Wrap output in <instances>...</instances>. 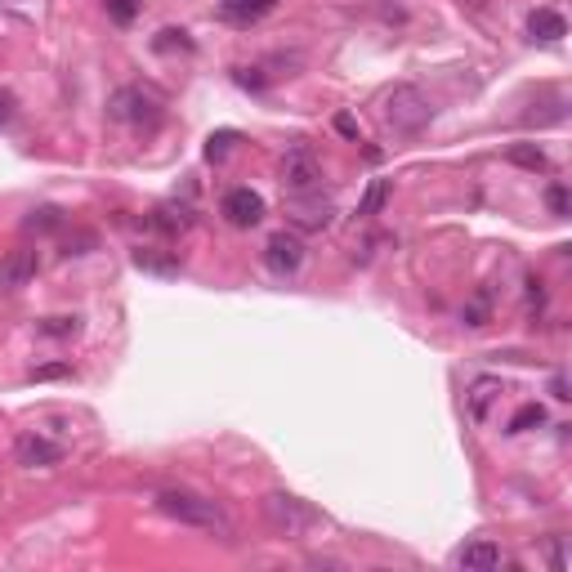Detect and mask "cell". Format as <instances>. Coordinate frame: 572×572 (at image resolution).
Returning a JSON list of instances; mask_svg holds the SVG:
<instances>
[{"label":"cell","mask_w":572,"mask_h":572,"mask_svg":"<svg viewBox=\"0 0 572 572\" xmlns=\"http://www.w3.org/2000/svg\"><path fill=\"white\" fill-rule=\"evenodd\" d=\"M157 510L166 519L184 523V528H197V532H215L219 541H233V523L228 514L219 510L211 497H197V492H184V488H170V492H157Z\"/></svg>","instance_id":"cell-1"},{"label":"cell","mask_w":572,"mask_h":572,"mask_svg":"<svg viewBox=\"0 0 572 572\" xmlns=\"http://www.w3.org/2000/svg\"><path fill=\"white\" fill-rule=\"evenodd\" d=\"M385 126L394 130V135H421V130L434 121V103L425 99V90H416V85H394V90L385 94Z\"/></svg>","instance_id":"cell-2"},{"label":"cell","mask_w":572,"mask_h":572,"mask_svg":"<svg viewBox=\"0 0 572 572\" xmlns=\"http://www.w3.org/2000/svg\"><path fill=\"white\" fill-rule=\"evenodd\" d=\"M108 117L126 121L135 130H157L161 126V94L143 90V85H121L108 99Z\"/></svg>","instance_id":"cell-3"},{"label":"cell","mask_w":572,"mask_h":572,"mask_svg":"<svg viewBox=\"0 0 572 572\" xmlns=\"http://www.w3.org/2000/svg\"><path fill=\"white\" fill-rule=\"evenodd\" d=\"M264 519H269L273 532H282V537H300V532L318 528V510H309L300 497H286V492H269L264 497Z\"/></svg>","instance_id":"cell-4"},{"label":"cell","mask_w":572,"mask_h":572,"mask_svg":"<svg viewBox=\"0 0 572 572\" xmlns=\"http://www.w3.org/2000/svg\"><path fill=\"white\" fill-rule=\"evenodd\" d=\"M322 184V161L313 157L309 148H291L282 161V188L291 197H304V193H318Z\"/></svg>","instance_id":"cell-5"},{"label":"cell","mask_w":572,"mask_h":572,"mask_svg":"<svg viewBox=\"0 0 572 572\" xmlns=\"http://www.w3.org/2000/svg\"><path fill=\"white\" fill-rule=\"evenodd\" d=\"M14 456H18V465H27V470H50V465L63 461V443L27 429V434L14 438Z\"/></svg>","instance_id":"cell-6"},{"label":"cell","mask_w":572,"mask_h":572,"mask_svg":"<svg viewBox=\"0 0 572 572\" xmlns=\"http://www.w3.org/2000/svg\"><path fill=\"white\" fill-rule=\"evenodd\" d=\"M264 264H269L278 278H291V273L304 264V242L295 233H273L269 246H264Z\"/></svg>","instance_id":"cell-7"},{"label":"cell","mask_w":572,"mask_h":572,"mask_svg":"<svg viewBox=\"0 0 572 572\" xmlns=\"http://www.w3.org/2000/svg\"><path fill=\"white\" fill-rule=\"evenodd\" d=\"M36 269H41V260H36L32 246H14V251L0 260V291H18V286H27L36 278Z\"/></svg>","instance_id":"cell-8"},{"label":"cell","mask_w":572,"mask_h":572,"mask_svg":"<svg viewBox=\"0 0 572 572\" xmlns=\"http://www.w3.org/2000/svg\"><path fill=\"white\" fill-rule=\"evenodd\" d=\"M224 219L233 228H255L264 219V197L255 193V188H233V193L224 197Z\"/></svg>","instance_id":"cell-9"},{"label":"cell","mask_w":572,"mask_h":572,"mask_svg":"<svg viewBox=\"0 0 572 572\" xmlns=\"http://www.w3.org/2000/svg\"><path fill=\"white\" fill-rule=\"evenodd\" d=\"M331 219H336V211H331V202H318L313 193L291 197V224H295V228H304V233H318V228H327Z\"/></svg>","instance_id":"cell-10"},{"label":"cell","mask_w":572,"mask_h":572,"mask_svg":"<svg viewBox=\"0 0 572 572\" xmlns=\"http://www.w3.org/2000/svg\"><path fill=\"white\" fill-rule=\"evenodd\" d=\"M278 9V0H219V18L233 27H251L260 18H269Z\"/></svg>","instance_id":"cell-11"},{"label":"cell","mask_w":572,"mask_h":572,"mask_svg":"<svg viewBox=\"0 0 572 572\" xmlns=\"http://www.w3.org/2000/svg\"><path fill=\"white\" fill-rule=\"evenodd\" d=\"M456 564H461L465 572H488V568H501L505 564V555H501V546L497 541H470V546L456 555Z\"/></svg>","instance_id":"cell-12"},{"label":"cell","mask_w":572,"mask_h":572,"mask_svg":"<svg viewBox=\"0 0 572 572\" xmlns=\"http://www.w3.org/2000/svg\"><path fill=\"white\" fill-rule=\"evenodd\" d=\"M528 32H532V41H559V36H568V23H564L559 9L541 5L528 14Z\"/></svg>","instance_id":"cell-13"},{"label":"cell","mask_w":572,"mask_h":572,"mask_svg":"<svg viewBox=\"0 0 572 572\" xmlns=\"http://www.w3.org/2000/svg\"><path fill=\"white\" fill-rule=\"evenodd\" d=\"M505 161H510V166H519V170H532V175L550 170L546 152H541L537 143H510V148H505Z\"/></svg>","instance_id":"cell-14"},{"label":"cell","mask_w":572,"mask_h":572,"mask_svg":"<svg viewBox=\"0 0 572 572\" xmlns=\"http://www.w3.org/2000/svg\"><path fill=\"white\" fill-rule=\"evenodd\" d=\"M135 264H139L143 273H161V278H175V273H179V255L152 251V246H139V251H135Z\"/></svg>","instance_id":"cell-15"},{"label":"cell","mask_w":572,"mask_h":572,"mask_svg":"<svg viewBox=\"0 0 572 572\" xmlns=\"http://www.w3.org/2000/svg\"><path fill=\"white\" fill-rule=\"evenodd\" d=\"M501 394V380L497 376H479L470 385V416L474 421H488V403Z\"/></svg>","instance_id":"cell-16"},{"label":"cell","mask_w":572,"mask_h":572,"mask_svg":"<svg viewBox=\"0 0 572 572\" xmlns=\"http://www.w3.org/2000/svg\"><path fill=\"white\" fill-rule=\"evenodd\" d=\"M152 228H161V233H184L188 224H193V211H184V206H157V211H152V219H148Z\"/></svg>","instance_id":"cell-17"},{"label":"cell","mask_w":572,"mask_h":572,"mask_svg":"<svg viewBox=\"0 0 572 572\" xmlns=\"http://www.w3.org/2000/svg\"><path fill=\"white\" fill-rule=\"evenodd\" d=\"M385 202H389V179H371L367 193H362V202H358V219L380 215V206H385Z\"/></svg>","instance_id":"cell-18"},{"label":"cell","mask_w":572,"mask_h":572,"mask_svg":"<svg viewBox=\"0 0 572 572\" xmlns=\"http://www.w3.org/2000/svg\"><path fill=\"white\" fill-rule=\"evenodd\" d=\"M532 425H546V407L541 403H523L519 412H514V421L505 425V434H528Z\"/></svg>","instance_id":"cell-19"},{"label":"cell","mask_w":572,"mask_h":572,"mask_svg":"<svg viewBox=\"0 0 572 572\" xmlns=\"http://www.w3.org/2000/svg\"><path fill=\"white\" fill-rule=\"evenodd\" d=\"M41 336H54V340L81 336V318H76V313H63V318H45V322H41Z\"/></svg>","instance_id":"cell-20"},{"label":"cell","mask_w":572,"mask_h":572,"mask_svg":"<svg viewBox=\"0 0 572 572\" xmlns=\"http://www.w3.org/2000/svg\"><path fill=\"white\" fill-rule=\"evenodd\" d=\"M103 9H108V18H112V23L130 27V23H135V18H139L143 0H103Z\"/></svg>","instance_id":"cell-21"},{"label":"cell","mask_w":572,"mask_h":572,"mask_svg":"<svg viewBox=\"0 0 572 572\" xmlns=\"http://www.w3.org/2000/svg\"><path fill=\"white\" fill-rule=\"evenodd\" d=\"M233 143H237V130H215V135L206 139V161H224Z\"/></svg>","instance_id":"cell-22"},{"label":"cell","mask_w":572,"mask_h":572,"mask_svg":"<svg viewBox=\"0 0 572 572\" xmlns=\"http://www.w3.org/2000/svg\"><path fill=\"white\" fill-rule=\"evenodd\" d=\"M461 322H465V327H483V322H488V291H479L470 304H465Z\"/></svg>","instance_id":"cell-23"},{"label":"cell","mask_w":572,"mask_h":572,"mask_svg":"<svg viewBox=\"0 0 572 572\" xmlns=\"http://www.w3.org/2000/svg\"><path fill=\"white\" fill-rule=\"evenodd\" d=\"M152 45H157V50H175V45L179 50H193V41H188L184 27H166V32H157V41Z\"/></svg>","instance_id":"cell-24"},{"label":"cell","mask_w":572,"mask_h":572,"mask_svg":"<svg viewBox=\"0 0 572 572\" xmlns=\"http://www.w3.org/2000/svg\"><path fill=\"white\" fill-rule=\"evenodd\" d=\"M59 224H63V219H59V211H50V206H41V211L27 215V228H32V233H36V228H41V233H50V228H59Z\"/></svg>","instance_id":"cell-25"},{"label":"cell","mask_w":572,"mask_h":572,"mask_svg":"<svg viewBox=\"0 0 572 572\" xmlns=\"http://www.w3.org/2000/svg\"><path fill=\"white\" fill-rule=\"evenodd\" d=\"M72 362H45V367H32V380H68Z\"/></svg>","instance_id":"cell-26"},{"label":"cell","mask_w":572,"mask_h":572,"mask_svg":"<svg viewBox=\"0 0 572 572\" xmlns=\"http://www.w3.org/2000/svg\"><path fill=\"white\" fill-rule=\"evenodd\" d=\"M546 206H550V215L564 219V215H568V188H564V184H550V188H546Z\"/></svg>","instance_id":"cell-27"},{"label":"cell","mask_w":572,"mask_h":572,"mask_svg":"<svg viewBox=\"0 0 572 572\" xmlns=\"http://www.w3.org/2000/svg\"><path fill=\"white\" fill-rule=\"evenodd\" d=\"M14 117H18V99L9 90H0V126H9Z\"/></svg>","instance_id":"cell-28"},{"label":"cell","mask_w":572,"mask_h":572,"mask_svg":"<svg viewBox=\"0 0 572 572\" xmlns=\"http://www.w3.org/2000/svg\"><path fill=\"white\" fill-rule=\"evenodd\" d=\"M550 568H555V572H564V568H568V559H564V537L550 541Z\"/></svg>","instance_id":"cell-29"},{"label":"cell","mask_w":572,"mask_h":572,"mask_svg":"<svg viewBox=\"0 0 572 572\" xmlns=\"http://www.w3.org/2000/svg\"><path fill=\"white\" fill-rule=\"evenodd\" d=\"M336 130H340L345 139H358V121H354V117H345V112L336 117Z\"/></svg>","instance_id":"cell-30"},{"label":"cell","mask_w":572,"mask_h":572,"mask_svg":"<svg viewBox=\"0 0 572 572\" xmlns=\"http://www.w3.org/2000/svg\"><path fill=\"white\" fill-rule=\"evenodd\" d=\"M550 394H555L559 403H568V398H572V394H568V380H564V376H555V380H550Z\"/></svg>","instance_id":"cell-31"}]
</instances>
